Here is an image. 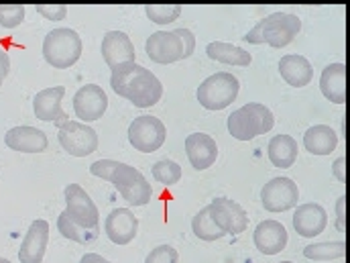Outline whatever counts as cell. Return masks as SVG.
<instances>
[{
	"instance_id": "cell-25",
	"label": "cell",
	"mask_w": 350,
	"mask_h": 263,
	"mask_svg": "<svg viewBox=\"0 0 350 263\" xmlns=\"http://www.w3.org/2000/svg\"><path fill=\"white\" fill-rule=\"evenodd\" d=\"M297 141L289 135H275L269 141L267 153H269V162L279 168V170H287L295 164L297 160Z\"/></svg>"
},
{
	"instance_id": "cell-28",
	"label": "cell",
	"mask_w": 350,
	"mask_h": 263,
	"mask_svg": "<svg viewBox=\"0 0 350 263\" xmlns=\"http://www.w3.org/2000/svg\"><path fill=\"white\" fill-rule=\"evenodd\" d=\"M57 229H59V233H62L66 239H70V241H74V243H80V245L92 243V241L98 237V231H90V229H84L82 225L74 223V221L68 216L66 210L57 216Z\"/></svg>"
},
{
	"instance_id": "cell-39",
	"label": "cell",
	"mask_w": 350,
	"mask_h": 263,
	"mask_svg": "<svg viewBox=\"0 0 350 263\" xmlns=\"http://www.w3.org/2000/svg\"><path fill=\"white\" fill-rule=\"evenodd\" d=\"M0 263H10L8 260H4V258H0Z\"/></svg>"
},
{
	"instance_id": "cell-9",
	"label": "cell",
	"mask_w": 350,
	"mask_h": 263,
	"mask_svg": "<svg viewBox=\"0 0 350 263\" xmlns=\"http://www.w3.org/2000/svg\"><path fill=\"white\" fill-rule=\"evenodd\" d=\"M57 139L62 147L74 158H88L98 149V135L92 127L80 121H68L59 125Z\"/></svg>"
},
{
	"instance_id": "cell-34",
	"label": "cell",
	"mask_w": 350,
	"mask_h": 263,
	"mask_svg": "<svg viewBox=\"0 0 350 263\" xmlns=\"http://www.w3.org/2000/svg\"><path fill=\"white\" fill-rule=\"evenodd\" d=\"M35 10L47 21H64L68 14L66 4H35Z\"/></svg>"
},
{
	"instance_id": "cell-15",
	"label": "cell",
	"mask_w": 350,
	"mask_h": 263,
	"mask_svg": "<svg viewBox=\"0 0 350 263\" xmlns=\"http://www.w3.org/2000/svg\"><path fill=\"white\" fill-rule=\"evenodd\" d=\"M102 58L106 62V66L110 70L122 66V64H131L137 58L135 45L131 41V37L122 31H108L102 39Z\"/></svg>"
},
{
	"instance_id": "cell-11",
	"label": "cell",
	"mask_w": 350,
	"mask_h": 263,
	"mask_svg": "<svg viewBox=\"0 0 350 263\" xmlns=\"http://www.w3.org/2000/svg\"><path fill=\"white\" fill-rule=\"evenodd\" d=\"M299 188L291 177H273L261 190V202L269 212H285L297 206Z\"/></svg>"
},
{
	"instance_id": "cell-12",
	"label": "cell",
	"mask_w": 350,
	"mask_h": 263,
	"mask_svg": "<svg viewBox=\"0 0 350 263\" xmlns=\"http://www.w3.org/2000/svg\"><path fill=\"white\" fill-rule=\"evenodd\" d=\"M210 216L224 235H241L249 227L245 208L230 198H216L208 204Z\"/></svg>"
},
{
	"instance_id": "cell-37",
	"label": "cell",
	"mask_w": 350,
	"mask_h": 263,
	"mask_svg": "<svg viewBox=\"0 0 350 263\" xmlns=\"http://www.w3.org/2000/svg\"><path fill=\"white\" fill-rule=\"evenodd\" d=\"M8 72H10V58L4 49H0V86L4 84Z\"/></svg>"
},
{
	"instance_id": "cell-4",
	"label": "cell",
	"mask_w": 350,
	"mask_h": 263,
	"mask_svg": "<svg viewBox=\"0 0 350 263\" xmlns=\"http://www.w3.org/2000/svg\"><path fill=\"white\" fill-rule=\"evenodd\" d=\"M301 31V21L295 14L289 12H273L269 16H265L259 21L247 35L245 41L253 43V45H271L275 49H281L285 45H289L295 35Z\"/></svg>"
},
{
	"instance_id": "cell-36",
	"label": "cell",
	"mask_w": 350,
	"mask_h": 263,
	"mask_svg": "<svg viewBox=\"0 0 350 263\" xmlns=\"http://www.w3.org/2000/svg\"><path fill=\"white\" fill-rule=\"evenodd\" d=\"M332 174L340 184H347V158H338L332 164Z\"/></svg>"
},
{
	"instance_id": "cell-21",
	"label": "cell",
	"mask_w": 350,
	"mask_h": 263,
	"mask_svg": "<svg viewBox=\"0 0 350 263\" xmlns=\"http://www.w3.org/2000/svg\"><path fill=\"white\" fill-rule=\"evenodd\" d=\"M255 247L265 255H277L287 245V229L279 221H262L255 229Z\"/></svg>"
},
{
	"instance_id": "cell-19",
	"label": "cell",
	"mask_w": 350,
	"mask_h": 263,
	"mask_svg": "<svg viewBox=\"0 0 350 263\" xmlns=\"http://www.w3.org/2000/svg\"><path fill=\"white\" fill-rule=\"evenodd\" d=\"M4 143L12 151L21 153H43L49 145L47 135L35 127H12L4 135Z\"/></svg>"
},
{
	"instance_id": "cell-32",
	"label": "cell",
	"mask_w": 350,
	"mask_h": 263,
	"mask_svg": "<svg viewBox=\"0 0 350 263\" xmlns=\"http://www.w3.org/2000/svg\"><path fill=\"white\" fill-rule=\"evenodd\" d=\"M25 21V6L23 4H0V27L14 29Z\"/></svg>"
},
{
	"instance_id": "cell-38",
	"label": "cell",
	"mask_w": 350,
	"mask_h": 263,
	"mask_svg": "<svg viewBox=\"0 0 350 263\" xmlns=\"http://www.w3.org/2000/svg\"><path fill=\"white\" fill-rule=\"evenodd\" d=\"M80 263H110V262H106L102 255H98V253H86L82 260H80Z\"/></svg>"
},
{
	"instance_id": "cell-27",
	"label": "cell",
	"mask_w": 350,
	"mask_h": 263,
	"mask_svg": "<svg viewBox=\"0 0 350 263\" xmlns=\"http://www.w3.org/2000/svg\"><path fill=\"white\" fill-rule=\"evenodd\" d=\"M306 260L314 262H332L347 258V243L345 241H326V243H312L304 249Z\"/></svg>"
},
{
	"instance_id": "cell-40",
	"label": "cell",
	"mask_w": 350,
	"mask_h": 263,
	"mask_svg": "<svg viewBox=\"0 0 350 263\" xmlns=\"http://www.w3.org/2000/svg\"><path fill=\"white\" fill-rule=\"evenodd\" d=\"M279 263H293V262H279Z\"/></svg>"
},
{
	"instance_id": "cell-20",
	"label": "cell",
	"mask_w": 350,
	"mask_h": 263,
	"mask_svg": "<svg viewBox=\"0 0 350 263\" xmlns=\"http://www.w3.org/2000/svg\"><path fill=\"white\" fill-rule=\"evenodd\" d=\"M326 225H328V214H326L324 206H320L316 202L297 206V210L293 214V229L306 239L322 235Z\"/></svg>"
},
{
	"instance_id": "cell-29",
	"label": "cell",
	"mask_w": 350,
	"mask_h": 263,
	"mask_svg": "<svg viewBox=\"0 0 350 263\" xmlns=\"http://www.w3.org/2000/svg\"><path fill=\"white\" fill-rule=\"evenodd\" d=\"M191 231H193V235H196L198 239L208 241V243L218 241V239H222V237H224V233H222V231L216 227V223L212 221L208 206H204V208H202V210L191 218Z\"/></svg>"
},
{
	"instance_id": "cell-35",
	"label": "cell",
	"mask_w": 350,
	"mask_h": 263,
	"mask_svg": "<svg viewBox=\"0 0 350 263\" xmlns=\"http://www.w3.org/2000/svg\"><path fill=\"white\" fill-rule=\"evenodd\" d=\"M336 229L340 233H347V196H340L336 200Z\"/></svg>"
},
{
	"instance_id": "cell-26",
	"label": "cell",
	"mask_w": 350,
	"mask_h": 263,
	"mask_svg": "<svg viewBox=\"0 0 350 263\" xmlns=\"http://www.w3.org/2000/svg\"><path fill=\"white\" fill-rule=\"evenodd\" d=\"M206 53L210 60L214 62H220V64H226V66H241V68H247L251 66L253 62V55L249 51H245L243 47L239 45H232V43H224V41H214L206 47Z\"/></svg>"
},
{
	"instance_id": "cell-23",
	"label": "cell",
	"mask_w": 350,
	"mask_h": 263,
	"mask_svg": "<svg viewBox=\"0 0 350 263\" xmlns=\"http://www.w3.org/2000/svg\"><path fill=\"white\" fill-rule=\"evenodd\" d=\"M279 72H281V78L293 88L308 86L314 78L312 64L304 55H295V53L283 55L279 60Z\"/></svg>"
},
{
	"instance_id": "cell-13",
	"label": "cell",
	"mask_w": 350,
	"mask_h": 263,
	"mask_svg": "<svg viewBox=\"0 0 350 263\" xmlns=\"http://www.w3.org/2000/svg\"><path fill=\"white\" fill-rule=\"evenodd\" d=\"M108 108V96L98 84H86L74 96V110L80 123H92L104 116Z\"/></svg>"
},
{
	"instance_id": "cell-30",
	"label": "cell",
	"mask_w": 350,
	"mask_h": 263,
	"mask_svg": "<svg viewBox=\"0 0 350 263\" xmlns=\"http://www.w3.org/2000/svg\"><path fill=\"white\" fill-rule=\"evenodd\" d=\"M147 16L157 23V25H167L179 18L181 14V6L179 4H147L145 6Z\"/></svg>"
},
{
	"instance_id": "cell-16",
	"label": "cell",
	"mask_w": 350,
	"mask_h": 263,
	"mask_svg": "<svg viewBox=\"0 0 350 263\" xmlns=\"http://www.w3.org/2000/svg\"><path fill=\"white\" fill-rule=\"evenodd\" d=\"M104 231L114 245H129L139 231V218L129 208H114L104 223Z\"/></svg>"
},
{
	"instance_id": "cell-7",
	"label": "cell",
	"mask_w": 350,
	"mask_h": 263,
	"mask_svg": "<svg viewBox=\"0 0 350 263\" xmlns=\"http://www.w3.org/2000/svg\"><path fill=\"white\" fill-rule=\"evenodd\" d=\"M241 90V82L237 76L228 74V72H218L208 76L200 86H198V102L206 108V110H224L226 106H230Z\"/></svg>"
},
{
	"instance_id": "cell-31",
	"label": "cell",
	"mask_w": 350,
	"mask_h": 263,
	"mask_svg": "<svg viewBox=\"0 0 350 263\" xmlns=\"http://www.w3.org/2000/svg\"><path fill=\"white\" fill-rule=\"evenodd\" d=\"M151 172H153V177L163 186H174L181 179V168L174 160H159Z\"/></svg>"
},
{
	"instance_id": "cell-33",
	"label": "cell",
	"mask_w": 350,
	"mask_h": 263,
	"mask_svg": "<svg viewBox=\"0 0 350 263\" xmlns=\"http://www.w3.org/2000/svg\"><path fill=\"white\" fill-rule=\"evenodd\" d=\"M177 260L179 255L172 245H159L147 255L145 263H177Z\"/></svg>"
},
{
	"instance_id": "cell-17",
	"label": "cell",
	"mask_w": 350,
	"mask_h": 263,
	"mask_svg": "<svg viewBox=\"0 0 350 263\" xmlns=\"http://www.w3.org/2000/svg\"><path fill=\"white\" fill-rule=\"evenodd\" d=\"M49 243V223L43 218H37L31 223L21 249H18V260L21 263H41L45 258V249Z\"/></svg>"
},
{
	"instance_id": "cell-5",
	"label": "cell",
	"mask_w": 350,
	"mask_h": 263,
	"mask_svg": "<svg viewBox=\"0 0 350 263\" xmlns=\"http://www.w3.org/2000/svg\"><path fill=\"white\" fill-rule=\"evenodd\" d=\"M275 127L273 112L259 102H249L228 116V133L239 141H251Z\"/></svg>"
},
{
	"instance_id": "cell-10",
	"label": "cell",
	"mask_w": 350,
	"mask_h": 263,
	"mask_svg": "<svg viewBox=\"0 0 350 263\" xmlns=\"http://www.w3.org/2000/svg\"><path fill=\"white\" fill-rule=\"evenodd\" d=\"M66 212L68 216L82 225L84 229L90 231H98V225H100V212H98V206L94 204V200L88 196V192L80 186V184H70L66 186Z\"/></svg>"
},
{
	"instance_id": "cell-6",
	"label": "cell",
	"mask_w": 350,
	"mask_h": 263,
	"mask_svg": "<svg viewBox=\"0 0 350 263\" xmlns=\"http://www.w3.org/2000/svg\"><path fill=\"white\" fill-rule=\"evenodd\" d=\"M43 58L55 70H68L82 58V39L74 29H53L43 41Z\"/></svg>"
},
{
	"instance_id": "cell-3",
	"label": "cell",
	"mask_w": 350,
	"mask_h": 263,
	"mask_svg": "<svg viewBox=\"0 0 350 263\" xmlns=\"http://www.w3.org/2000/svg\"><path fill=\"white\" fill-rule=\"evenodd\" d=\"M147 55L151 62L167 66L179 60H187L196 49V37L189 29L157 31L145 43Z\"/></svg>"
},
{
	"instance_id": "cell-24",
	"label": "cell",
	"mask_w": 350,
	"mask_h": 263,
	"mask_svg": "<svg viewBox=\"0 0 350 263\" xmlns=\"http://www.w3.org/2000/svg\"><path fill=\"white\" fill-rule=\"evenodd\" d=\"M304 145L314 155H330L338 147V135L328 125H314L306 131Z\"/></svg>"
},
{
	"instance_id": "cell-18",
	"label": "cell",
	"mask_w": 350,
	"mask_h": 263,
	"mask_svg": "<svg viewBox=\"0 0 350 263\" xmlns=\"http://www.w3.org/2000/svg\"><path fill=\"white\" fill-rule=\"evenodd\" d=\"M185 153L193 170L202 172L214 166L218 160V145L206 133H191L185 137Z\"/></svg>"
},
{
	"instance_id": "cell-22",
	"label": "cell",
	"mask_w": 350,
	"mask_h": 263,
	"mask_svg": "<svg viewBox=\"0 0 350 263\" xmlns=\"http://www.w3.org/2000/svg\"><path fill=\"white\" fill-rule=\"evenodd\" d=\"M320 90L326 100L334 104H345L347 102V66L345 64L326 66L320 78Z\"/></svg>"
},
{
	"instance_id": "cell-2",
	"label": "cell",
	"mask_w": 350,
	"mask_h": 263,
	"mask_svg": "<svg viewBox=\"0 0 350 263\" xmlns=\"http://www.w3.org/2000/svg\"><path fill=\"white\" fill-rule=\"evenodd\" d=\"M90 174L114 184L118 194L133 206H145L153 198V190L147 177L129 164L114 160H98L90 166Z\"/></svg>"
},
{
	"instance_id": "cell-1",
	"label": "cell",
	"mask_w": 350,
	"mask_h": 263,
	"mask_svg": "<svg viewBox=\"0 0 350 263\" xmlns=\"http://www.w3.org/2000/svg\"><path fill=\"white\" fill-rule=\"evenodd\" d=\"M110 86L116 96L126 98L137 108L155 106L163 96V84L159 82V78L137 62L114 68L110 76Z\"/></svg>"
},
{
	"instance_id": "cell-8",
	"label": "cell",
	"mask_w": 350,
	"mask_h": 263,
	"mask_svg": "<svg viewBox=\"0 0 350 263\" xmlns=\"http://www.w3.org/2000/svg\"><path fill=\"white\" fill-rule=\"evenodd\" d=\"M165 137H167V129L157 116H149V114L137 116L129 127V141L141 153L157 151L165 143Z\"/></svg>"
},
{
	"instance_id": "cell-14",
	"label": "cell",
	"mask_w": 350,
	"mask_h": 263,
	"mask_svg": "<svg viewBox=\"0 0 350 263\" xmlns=\"http://www.w3.org/2000/svg\"><path fill=\"white\" fill-rule=\"evenodd\" d=\"M66 96V88L64 86H51L37 92V96L33 98V112L39 121L45 123H55V125H64L68 123V114L62 108V100Z\"/></svg>"
}]
</instances>
